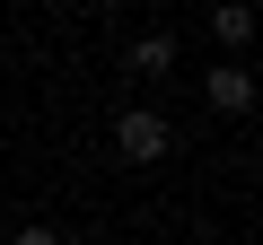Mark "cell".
Instances as JSON below:
<instances>
[{
    "label": "cell",
    "mask_w": 263,
    "mask_h": 245,
    "mask_svg": "<svg viewBox=\"0 0 263 245\" xmlns=\"http://www.w3.org/2000/svg\"><path fill=\"white\" fill-rule=\"evenodd\" d=\"M114 149H123L132 167H158V158L176 149V132H167V114H149V105H132V114L114 122Z\"/></svg>",
    "instance_id": "cell-1"
},
{
    "label": "cell",
    "mask_w": 263,
    "mask_h": 245,
    "mask_svg": "<svg viewBox=\"0 0 263 245\" xmlns=\"http://www.w3.org/2000/svg\"><path fill=\"white\" fill-rule=\"evenodd\" d=\"M211 35H219L228 53H246V35H254V9H246V0H219V9H211Z\"/></svg>",
    "instance_id": "cell-2"
},
{
    "label": "cell",
    "mask_w": 263,
    "mask_h": 245,
    "mask_svg": "<svg viewBox=\"0 0 263 245\" xmlns=\"http://www.w3.org/2000/svg\"><path fill=\"white\" fill-rule=\"evenodd\" d=\"M211 105H219V114H246V105H254V79H246V70H211Z\"/></svg>",
    "instance_id": "cell-3"
},
{
    "label": "cell",
    "mask_w": 263,
    "mask_h": 245,
    "mask_svg": "<svg viewBox=\"0 0 263 245\" xmlns=\"http://www.w3.org/2000/svg\"><path fill=\"white\" fill-rule=\"evenodd\" d=\"M132 70H141V79L176 70V35H141V44H132Z\"/></svg>",
    "instance_id": "cell-4"
},
{
    "label": "cell",
    "mask_w": 263,
    "mask_h": 245,
    "mask_svg": "<svg viewBox=\"0 0 263 245\" xmlns=\"http://www.w3.org/2000/svg\"><path fill=\"white\" fill-rule=\"evenodd\" d=\"M18 245H62V236L53 228H18Z\"/></svg>",
    "instance_id": "cell-5"
}]
</instances>
